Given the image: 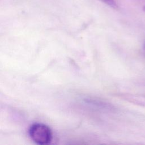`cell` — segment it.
<instances>
[{
	"label": "cell",
	"instance_id": "obj_1",
	"mask_svg": "<svg viewBox=\"0 0 145 145\" xmlns=\"http://www.w3.org/2000/svg\"><path fill=\"white\" fill-rule=\"evenodd\" d=\"M31 139L39 144H46L52 139V133L50 128L42 123H36L31 126L29 130Z\"/></svg>",
	"mask_w": 145,
	"mask_h": 145
},
{
	"label": "cell",
	"instance_id": "obj_3",
	"mask_svg": "<svg viewBox=\"0 0 145 145\" xmlns=\"http://www.w3.org/2000/svg\"><path fill=\"white\" fill-rule=\"evenodd\" d=\"M143 10H144V11H145V6H144V7H143Z\"/></svg>",
	"mask_w": 145,
	"mask_h": 145
},
{
	"label": "cell",
	"instance_id": "obj_2",
	"mask_svg": "<svg viewBox=\"0 0 145 145\" xmlns=\"http://www.w3.org/2000/svg\"><path fill=\"white\" fill-rule=\"evenodd\" d=\"M100 1L112 8H116L117 7V6L114 0H100Z\"/></svg>",
	"mask_w": 145,
	"mask_h": 145
},
{
	"label": "cell",
	"instance_id": "obj_4",
	"mask_svg": "<svg viewBox=\"0 0 145 145\" xmlns=\"http://www.w3.org/2000/svg\"><path fill=\"white\" fill-rule=\"evenodd\" d=\"M144 49H145V44H144Z\"/></svg>",
	"mask_w": 145,
	"mask_h": 145
}]
</instances>
